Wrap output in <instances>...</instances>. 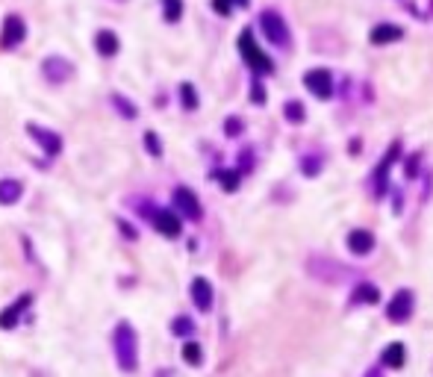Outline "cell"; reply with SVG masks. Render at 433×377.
<instances>
[{
	"mask_svg": "<svg viewBox=\"0 0 433 377\" xmlns=\"http://www.w3.org/2000/svg\"><path fill=\"white\" fill-rule=\"evenodd\" d=\"M112 351H115V363L124 374H133L139 369V333L130 321H118L112 333Z\"/></svg>",
	"mask_w": 433,
	"mask_h": 377,
	"instance_id": "6da1fadb",
	"label": "cell"
},
{
	"mask_svg": "<svg viewBox=\"0 0 433 377\" xmlns=\"http://www.w3.org/2000/svg\"><path fill=\"white\" fill-rule=\"evenodd\" d=\"M239 51H242V59L251 65V71H257V74H272L274 71V62L257 47L251 30H245L242 36H239Z\"/></svg>",
	"mask_w": 433,
	"mask_h": 377,
	"instance_id": "7a4b0ae2",
	"label": "cell"
},
{
	"mask_svg": "<svg viewBox=\"0 0 433 377\" xmlns=\"http://www.w3.org/2000/svg\"><path fill=\"white\" fill-rule=\"evenodd\" d=\"M260 24H262V32L269 36V42L272 44H277V47H286L289 44V30H286V24H283V18L277 12H262L260 15Z\"/></svg>",
	"mask_w": 433,
	"mask_h": 377,
	"instance_id": "3957f363",
	"label": "cell"
},
{
	"mask_svg": "<svg viewBox=\"0 0 433 377\" xmlns=\"http://www.w3.org/2000/svg\"><path fill=\"white\" fill-rule=\"evenodd\" d=\"M413 307H415V301H413V292H410V289L395 292L392 301H389V309H386V319H389L392 324H404V321H410V316H413Z\"/></svg>",
	"mask_w": 433,
	"mask_h": 377,
	"instance_id": "277c9868",
	"label": "cell"
},
{
	"mask_svg": "<svg viewBox=\"0 0 433 377\" xmlns=\"http://www.w3.org/2000/svg\"><path fill=\"white\" fill-rule=\"evenodd\" d=\"M42 74H44V80H51V83H68L71 80V74H74V65L65 59V56H47L44 62H42Z\"/></svg>",
	"mask_w": 433,
	"mask_h": 377,
	"instance_id": "5b68a950",
	"label": "cell"
},
{
	"mask_svg": "<svg viewBox=\"0 0 433 377\" xmlns=\"http://www.w3.org/2000/svg\"><path fill=\"white\" fill-rule=\"evenodd\" d=\"M174 206H177V212H180L183 218H192V221L201 218V201H197L195 192L186 189V186L174 189Z\"/></svg>",
	"mask_w": 433,
	"mask_h": 377,
	"instance_id": "8992f818",
	"label": "cell"
},
{
	"mask_svg": "<svg viewBox=\"0 0 433 377\" xmlns=\"http://www.w3.org/2000/svg\"><path fill=\"white\" fill-rule=\"evenodd\" d=\"M27 133L39 142V147H42L47 156H56V154L62 151V136L54 133V130H44V127H39V124H27Z\"/></svg>",
	"mask_w": 433,
	"mask_h": 377,
	"instance_id": "52a82bcc",
	"label": "cell"
},
{
	"mask_svg": "<svg viewBox=\"0 0 433 377\" xmlns=\"http://www.w3.org/2000/svg\"><path fill=\"white\" fill-rule=\"evenodd\" d=\"M151 221H154V227H157V230H159L162 236H169V239L180 236V230H183L180 216H177V212H171V209H154Z\"/></svg>",
	"mask_w": 433,
	"mask_h": 377,
	"instance_id": "ba28073f",
	"label": "cell"
},
{
	"mask_svg": "<svg viewBox=\"0 0 433 377\" xmlns=\"http://www.w3.org/2000/svg\"><path fill=\"white\" fill-rule=\"evenodd\" d=\"M304 86H307L315 97H330V92H333V77H330V71L315 68V71H307Z\"/></svg>",
	"mask_w": 433,
	"mask_h": 377,
	"instance_id": "9c48e42d",
	"label": "cell"
},
{
	"mask_svg": "<svg viewBox=\"0 0 433 377\" xmlns=\"http://www.w3.org/2000/svg\"><path fill=\"white\" fill-rule=\"evenodd\" d=\"M27 36V24L18 18V15H9L6 24H4V36H0V44L4 47H18Z\"/></svg>",
	"mask_w": 433,
	"mask_h": 377,
	"instance_id": "30bf717a",
	"label": "cell"
},
{
	"mask_svg": "<svg viewBox=\"0 0 433 377\" xmlns=\"http://www.w3.org/2000/svg\"><path fill=\"white\" fill-rule=\"evenodd\" d=\"M189 292H192V301H195L197 309H204V313H207V309L212 307V286H209L207 277H195Z\"/></svg>",
	"mask_w": 433,
	"mask_h": 377,
	"instance_id": "8fae6325",
	"label": "cell"
},
{
	"mask_svg": "<svg viewBox=\"0 0 433 377\" xmlns=\"http://www.w3.org/2000/svg\"><path fill=\"white\" fill-rule=\"evenodd\" d=\"M30 295H21L18 301H15L12 307H6L4 313H0V327L4 330H12V327H18V319H21V313H24V307H30Z\"/></svg>",
	"mask_w": 433,
	"mask_h": 377,
	"instance_id": "7c38bea8",
	"label": "cell"
},
{
	"mask_svg": "<svg viewBox=\"0 0 433 377\" xmlns=\"http://www.w3.org/2000/svg\"><path fill=\"white\" fill-rule=\"evenodd\" d=\"M348 248H351V254H357V257H365L374 248V236L369 230H351L348 233Z\"/></svg>",
	"mask_w": 433,
	"mask_h": 377,
	"instance_id": "4fadbf2b",
	"label": "cell"
},
{
	"mask_svg": "<svg viewBox=\"0 0 433 377\" xmlns=\"http://www.w3.org/2000/svg\"><path fill=\"white\" fill-rule=\"evenodd\" d=\"M94 47H97V54L101 56H115L118 54V47H121V42H118V36H115L112 30H97Z\"/></svg>",
	"mask_w": 433,
	"mask_h": 377,
	"instance_id": "5bb4252c",
	"label": "cell"
},
{
	"mask_svg": "<svg viewBox=\"0 0 433 377\" xmlns=\"http://www.w3.org/2000/svg\"><path fill=\"white\" fill-rule=\"evenodd\" d=\"M21 194H24V186L18 183V180H0V206H12V204H18L21 201Z\"/></svg>",
	"mask_w": 433,
	"mask_h": 377,
	"instance_id": "9a60e30c",
	"label": "cell"
},
{
	"mask_svg": "<svg viewBox=\"0 0 433 377\" xmlns=\"http://www.w3.org/2000/svg\"><path fill=\"white\" fill-rule=\"evenodd\" d=\"M398 154H401V144H392L386 151V156L380 159V166H377V194L386 192V174H389V166L398 159Z\"/></svg>",
	"mask_w": 433,
	"mask_h": 377,
	"instance_id": "2e32d148",
	"label": "cell"
},
{
	"mask_svg": "<svg viewBox=\"0 0 433 377\" xmlns=\"http://www.w3.org/2000/svg\"><path fill=\"white\" fill-rule=\"evenodd\" d=\"M404 357H407V348L401 345V342H392V345L383 348V366H389V369H401L404 366Z\"/></svg>",
	"mask_w": 433,
	"mask_h": 377,
	"instance_id": "e0dca14e",
	"label": "cell"
},
{
	"mask_svg": "<svg viewBox=\"0 0 433 377\" xmlns=\"http://www.w3.org/2000/svg\"><path fill=\"white\" fill-rule=\"evenodd\" d=\"M401 39V27H392V24H377L372 30V42L374 44H389V42H398Z\"/></svg>",
	"mask_w": 433,
	"mask_h": 377,
	"instance_id": "ac0fdd59",
	"label": "cell"
},
{
	"mask_svg": "<svg viewBox=\"0 0 433 377\" xmlns=\"http://www.w3.org/2000/svg\"><path fill=\"white\" fill-rule=\"evenodd\" d=\"M377 298H380L377 286H372V283H360V286L354 289V295H351V304H377Z\"/></svg>",
	"mask_w": 433,
	"mask_h": 377,
	"instance_id": "d6986e66",
	"label": "cell"
},
{
	"mask_svg": "<svg viewBox=\"0 0 433 377\" xmlns=\"http://www.w3.org/2000/svg\"><path fill=\"white\" fill-rule=\"evenodd\" d=\"M183 359H186L189 366H201L204 363V351H201V345H197V342H186V345H183Z\"/></svg>",
	"mask_w": 433,
	"mask_h": 377,
	"instance_id": "ffe728a7",
	"label": "cell"
},
{
	"mask_svg": "<svg viewBox=\"0 0 433 377\" xmlns=\"http://www.w3.org/2000/svg\"><path fill=\"white\" fill-rule=\"evenodd\" d=\"M171 333H174V336H192V333H195V321H192L189 316H177V319L171 321Z\"/></svg>",
	"mask_w": 433,
	"mask_h": 377,
	"instance_id": "44dd1931",
	"label": "cell"
},
{
	"mask_svg": "<svg viewBox=\"0 0 433 377\" xmlns=\"http://www.w3.org/2000/svg\"><path fill=\"white\" fill-rule=\"evenodd\" d=\"M112 104H115V109H118V112H121V116H124L127 121H133V118H136V106H133V104L127 101L124 94H112Z\"/></svg>",
	"mask_w": 433,
	"mask_h": 377,
	"instance_id": "7402d4cb",
	"label": "cell"
},
{
	"mask_svg": "<svg viewBox=\"0 0 433 377\" xmlns=\"http://www.w3.org/2000/svg\"><path fill=\"white\" fill-rule=\"evenodd\" d=\"M162 12H165V21H180V15H183V0H162Z\"/></svg>",
	"mask_w": 433,
	"mask_h": 377,
	"instance_id": "603a6c76",
	"label": "cell"
},
{
	"mask_svg": "<svg viewBox=\"0 0 433 377\" xmlns=\"http://www.w3.org/2000/svg\"><path fill=\"white\" fill-rule=\"evenodd\" d=\"M283 112H286V118H289L292 124H301V121H304V116H307L304 106L298 104V101H289L286 106H283Z\"/></svg>",
	"mask_w": 433,
	"mask_h": 377,
	"instance_id": "cb8c5ba5",
	"label": "cell"
},
{
	"mask_svg": "<svg viewBox=\"0 0 433 377\" xmlns=\"http://www.w3.org/2000/svg\"><path fill=\"white\" fill-rule=\"evenodd\" d=\"M180 94H183V106L186 109H197V92L192 83H183L180 86Z\"/></svg>",
	"mask_w": 433,
	"mask_h": 377,
	"instance_id": "d4e9b609",
	"label": "cell"
},
{
	"mask_svg": "<svg viewBox=\"0 0 433 377\" xmlns=\"http://www.w3.org/2000/svg\"><path fill=\"white\" fill-rule=\"evenodd\" d=\"M219 180H221V186L227 192H236V186H239V174L236 171H219Z\"/></svg>",
	"mask_w": 433,
	"mask_h": 377,
	"instance_id": "484cf974",
	"label": "cell"
},
{
	"mask_svg": "<svg viewBox=\"0 0 433 377\" xmlns=\"http://www.w3.org/2000/svg\"><path fill=\"white\" fill-rule=\"evenodd\" d=\"M145 144H147V151H151L154 156H162V144H159L157 133H145Z\"/></svg>",
	"mask_w": 433,
	"mask_h": 377,
	"instance_id": "4316f807",
	"label": "cell"
},
{
	"mask_svg": "<svg viewBox=\"0 0 433 377\" xmlns=\"http://www.w3.org/2000/svg\"><path fill=\"white\" fill-rule=\"evenodd\" d=\"M224 133H227V136H239V133H242V121H239V118H227Z\"/></svg>",
	"mask_w": 433,
	"mask_h": 377,
	"instance_id": "83f0119b",
	"label": "cell"
},
{
	"mask_svg": "<svg viewBox=\"0 0 433 377\" xmlns=\"http://www.w3.org/2000/svg\"><path fill=\"white\" fill-rule=\"evenodd\" d=\"M212 9L219 12V15H230V9H233V0H212Z\"/></svg>",
	"mask_w": 433,
	"mask_h": 377,
	"instance_id": "f1b7e54d",
	"label": "cell"
},
{
	"mask_svg": "<svg viewBox=\"0 0 433 377\" xmlns=\"http://www.w3.org/2000/svg\"><path fill=\"white\" fill-rule=\"evenodd\" d=\"M254 104H265V89L260 83H254Z\"/></svg>",
	"mask_w": 433,
	"mask_h": 377,
	"instance_id": "f546056e",
	"label": "cell"
},
{
	"mask_svg": "<svg viewBox=\"0 0 433 377\" xmlns=\"http://www.w3.org/2000/svg\"><path fill=\"white\" fill-rule=\"evenodd\" d=\"M304 171H307V174H315V171H319V162H315V159H307V162H304Z\"/></svg>",
	"mask_w": 433,
	"mask_h": 377,
	"instance_id": "4dcf8cb0",
	"label": "cell"
},
{
	"mask_svg": "<svg viewBox=\"0 0 433 377\" xmlns=\"http://www.w3.org/2000/svg\"><path fill=\"white\" fill-rule=\"evenodd\" d=\"M415 166H419V159L413 156V159L407 162V177H415V171H419V168H415Z\"/></svg>",
	"mask_w": 433,
	"mask_h": 377,
	"instance_id": "1f68e13d",
	"label": "cell"
},
{
	"mask_svg": "<svg viewBox=\"0 0 433 377\" xmlns=\"http://www.w3.org/2000/svg\"><path fill=\"white\" fill-rule=\"evenodd\" d=\"M118 227H121V230H124V233H127L130 239H136V230H133V227H130L127 221H118Z\"/></svg>",
	"mask_w": 433,
	"mask_h": 377,
	"instance_id": "d6a6232c",
	"label": "cell"
},
{
	"mask_svg": "<svg viewBox=\"0 0 433 377\" xmlns=\"http://www.w3.org/2000/svg\"><path fill=\"white\" fill-rule=\"evenodd\" d=\"M362 377H383V374H380V369H369V371H365Z\"/></svg>",
	"mask_w": 433,
	"mask_h": 377,
	"instance_id": "836d02e7",
	"label": "cell"
}]
</instances>
